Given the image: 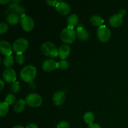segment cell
I'll return each mask as SVG.
<instances>
[{"mask_svg":"<svg viewBox=\"0 0 128 128\" xmlns=\"http://www.w3.org/2000/svg\"><path fill=\"white\" fill-rule=\"evenodd\" d=\"M21 79L25 82H30L35 78L36 76V68L32 65L25 66L20 72Z\"/></svg>","mask_w":128,"mask_h":128,"instance_id":"6da1fadb","label":"cell"},{"mask_svg":"<svg viewBox=\"0 0 128 128\" xmlns=\"http://www.w3.org/2000/svg\"><path fill=\"white\" fill-rule=\"evenodd\" d=\"M41 50L42 53L50 58H54L58 55V50L51 42H45L41 45Z\"/></svg>","mask_w":128,"mask_h":128,"instance_id":"7a4b0ae2","label":"cell"},{"mask_svg":"<svg viewBox=\"0 0 128 128\" xmlns=\"http://www.w3.org/2000/svg\"><path fill=\"white\" fill-rule=\"evenodd\" d=\"M76 34V33L74 29L68 26L62 30L61 32V39L65 43L71 44L75 40Z\"/></svg>","mask_w":128,"mask_h":128,"instance_id":"3957f363","label":"cell"},{"mask_svg":"<svg viewBox=\"0 0 128 128\" xmlns=\"http://www.w3.org/2000/svg\"><path fill=\"white\" fill-rule=\"evenodd\" d=\"M28 48V41L24 38L17 39L12 44L13 50L17 54H22Z\"/></svg>","mask_w":128,"mask_h":128,"instance_id":"277c9868","label":"cell"},{"mask_svg":"<svg viewBox=\"0 0 128 128\" xmlns=\"http://www.w3.org/2000/svg\"><path fill=\"white\" fill-rule=\"evenodd\" d=\"M25 102L31 107H38L42 104V99L38 94L31 93L26 96Z\"/></svg>","mask_w":128,"mask_h":128,"instance_id":"5b68a950","label":"cell"},{"mask_svg":"<svg viewBox=\"0 0 128 128\" xmlns=\"http://www.w3.org/2000/svg\"><path fill=\"white\" fill-rule=\"evenodd\" d=\"M111 32L110 28L106 26L102 25L97 30V36L99 40L102 42H107L110 40Z\"/></svg>","mask_w":128,"mask_h":128,"instance_id":"8992f818","label":"cell"},{"mask_svg":"<svg viewBox=\"0 0 128 128\" xmlns=\"http://www.w3.org/2000/svg\"><path fill=\"white\" fill-rule=\"evenodd\" d=\"M21 24L22 29L26 31H31L34 26L33 19L25 14L21 16Z\"/></svg>","mask_w":128,"mask_h":128,"instance_id":"52a82bcc","label":"cell"},{"mask_svg":"<svg viewBox=\"0 0 128 128\" xmlns=\"http://www.w3.org/2000/svg\"><path fill=\"white\" fill-rule=\"evenodd\" d=\"M56 10L60 14L65 16L70 13L71 11V8L66 2L60 1V2H58L56 4Z\"/></svg>","mask_w":128,"mask_h":128,"instance_id":"ba28073f","label":"cell"},{"mask_svg":"<svg viewBox=\"0 0 128 128\" xmlns=\"http://www.w3.org/2000/svg\"><path fill=\"white\" fill-rule=\"evenodd\" d=\"M2 76L7 82H14L16 80V73L12 68H7L3 71Z\"/></svg>","mask_w":128,"mask_h":128,"instance_id":"9c48e42d","label":"cell"},{"mask_svg":"<svg viewBox=\"0 0 128 128\" xmlns=\"http://www.w3.org/2000/svg\"><path fill=\"white\" fill-rule=\"evenodd\" d=\"M8 11L11 12V13H15L17 14L20 15L21 17L23 15H24L26 10L22 6H20L18 4L12 3L8 6Z\"/></svg>","mask_w":128,"mask_h":128,"instance_id":"30bf717a","label":"cell"},{"mask_svg":"<svg viewBox=\"0 0 128 128\" xmlns=\"http://www.w3.org/2000/svg\"><path fill=\"white\" fill-rule=\"evenodd\" d=\"M65 100H66L65 93L63 91H58L55 92L52 97V101L56 106L62 105L64 102Z\"/></svg>","mask_w":128,"mask_h":128,"instance_id":"8fae6325","label":"cell"},{"mask_svg":"<svg viewBox=\"0 0 128 128\" xmlns=\"http://www.w3.org/2000/svg\"><path fill=\"white\" fill-rule=\"evenodd\" d=\"M58 62H56L53 60H46L43 62L42 65V69L45 71L50 72L54 70L57 68Z\"/></svg>","mask_w":128,"mask_h":128,"instance_id":"7c38bea8","label":"cell"},{"mask_svg":"<svg viewBox=\"0 0 128 128\" xmlns=\"http://www.w3.org/2000/svg\"><path fill=\"white\" fill-rule=\"evenodd\" d=\"M0 51L1 53L6 56L11 55L12 53V49L11 44L6 41H1L0 42Z\"/></svg>","mask_w":128,"mask_h":128,"instance_id":"4fadbf2b","label":"cell"},{"mask_svg":"<svg viewBox=\"0 0 128 128\" xmlns=\"http://www.w3.org/2000/svg\"><path fill=\"white\" fill-rule=\"evenodd\" d=\"M71 48L67 44H63L60 46L58 50V55L62 60H65L70 55Z\"/></svg>","mask_w":128,"mask_h":128,"instance_id":"5bb4252c","label":"cell"},{"mask_svg":"<svg viewBox=\"0 0 128 128\" xmlns=\"http://www.w3.org/2000/svg\"><path fill=\"white\" fill-rule=\"evenodd\" d=\"M110 24L114 27H119L122 23V17L119 14H114L110 17L109 20Z\"/></svg>","mask_w":128,"mask_h":128,"instance_id":"9a60e30c","label":"cell"},{"mask_svg":"<svg viewBox=\"0 0 128 128\" xmlns=\"http://www.w3.org/2000/svg\"><path fill=\"white\" fill-rule=\"evenodd\" d=\"M76 35L82 41H86L89 38V33L83 26H79L76 30Z\"/></svg>","mask_w":128,"mask_h":128,"instance_id":"2e32d148","label":"cell"},{"mask_svg":"<svg viewBox=\"0 0 128 128\" xmlns=\"http://www.w3.org/2000/svg\"><path fill=\"white\" fill-rule=\"evenodd\" d=\"M21 19V18L20 15L15 13H11V12L8 15L7 18H6V20H7L8 22L11 25H14L18 23Z\"/></svg>","mask_w":128,"mask_h":128,"instance_id":"e0dca14e","label":"cell"},{"mask_svg":"<svg viewBox=\"0 0 128 128\" xmlns=\"http://www.w3.org/2000/svg\"><path fill=\"white\" fill-rule=\"evenodd\" d=\"M79 21V18L75 14H72L70 15L67 18V22L69 25V27L73 28L75 26L78 24Z\"/></svg>","mask_w":128,"mask_h":128,"instance_id":"ac0fdd59","label":"cell"},{"mask_svg":"<svg viewBox=\"0 0 128 128\" xmlns=\"http://www.w3.org/2000/svg\"><path fill=\"white\" fill-rule=\"evenodd\" d=\"M90 22L94 26L100 27V26H102L104 20L99 15H93L92 16H91V19H90Z\"/></svg>","mask_w":128,"mask_h":128,"instance_id":"d6986e66","label":"cell"},{"mask_svg":"<svg viewBox=\"0 0 128 128\" xmlns=\"http://www.w3.org/2000/svg\"><path fill=\"white\" fill-rule=\"evenodd\" d=\"M25 103L26 102L22 99L16 101L14 106V110L15 112H18V113L22 112L25 108Z\"/></svg>","mask_w":128,"mask_h":128,"instance_id":"ffe728a7","label":"cell"},{"mask_svg":"<svg viewBox=\"0 0 128 128\" xmlns=\"http://www.w3.org/2000/svg\"><path fill=\"white\" fill-rule=\"evenodd\" d=\"M84 121L86 123L90 124H92L93 122V121H94L95 116L94 115V114L91 112H87L84 114L83 116Z\"/></svg>","mask_w":128,"mask_h":128,"instance_id":"44dd1931","label":"cell"},{"mask_svg":"<svg viewBox=\"0 0 128 128\" xmlns=\"http://www.w3.org/2000/svg\"><path fill=\"white\" fill-rule=\"evenodd\" d=\"M9 111V104L6 102H0V116H4Z\"/></svg>","mask_w":128,"mask_h":128,"instance_id":"7402d4cb","label":"cell"},{"mask_svg":"<svg viewBox=\"0 0 128 128\" xmlns=\"http://www.w3.org/2000/svg\"><path fill=\"white\" fill-rule=\"evenodd\" d=\"M4 65L8 68H10L11 66H12L14 64V59L11 55L6 56L3 60Z\"/></svg>","mask_w":128,"mask_h":128,"instance_id":"603a6c76","label":"cell"},{"mask_svg":"<svg viewBox=\"0 0 128 128\" xmlns=\"http://www.w3.org/2000/svg\"><path fill=\"white\" fill-rule=\"evenodd\" d=\"M69 66H70V64L67 61L64 60H62L61 61H59L58 62L57 68L59 69H61V70H65L68 68Z\"/></svg>","mask_w":128,"mask_h":128,"instance_id":"cb8c5ba5","label":"cell"},{"mask_svg":"<svg viewBox=\"0 0 128 128\" xmlns=\"http://www.w3.org/2000/svg\"><path fill=\"white\" fill-rule=\"evenodd\" d=\"M16 100V97L13 94H8L5 98V101L8 104H11Z\"/></svg>","mask_w":128,"mask_h":128,"instance_id":"d4e9b609","label":"cell"},{"mask_svg":"<svg viewBox=\"0 0 128 128\" xmlns=\"http://www.w3.org/2000/svg\"><path fill=\"white\" fill-rule=\"evenodd\" d=\"M15 61L18 64H22L25 61V57L22 54H17L15 57Z\"/></svg>","mask_w":128,"mask_h":128,"instance_id":"484cf974","label":"cell"},{"mask_svg":"<svg viewBox=\"0 0 128 128\" xmlns=\"http://www.w3.org/2000/svg\"><path fill=\"white\" fill-rule=\"evenodd\" d=\"M8 30V25L7 23L4 22L0 23V32H1V34L6 32Z\"/></svg>","mask_w":128,"mask_h":128,"instance_id":"4316f807","label":"cell"},{"mask_svg":"<svg viewBox=\"0 0 128 128\" xmlns=\"http://www.w3.org/2000/svg\"><path fill=\"white\" fill-rule=\"evenodd\" d=\"M20 86L18 82H14L11 85V90L13 92H17L20 90Z\"/></svg>","mask_w":128,"mask_h":128,"instance_id":"83f0119b","label":"cell"},{"mask_svg":"<svg viewBox=\"0 0 128 128\" xmlns=\"http://www.w3.org/2000/svg\"><path fill=\"white\" fill-rule=\"evenodd\" d=\"M57 128H70V124L67 121H62L57 125Z\"/></svg>","mask_w":128,"mask_h":128,"instance_id":"f1b7e54d","label":"cell"},{"mask_svg":"<svg viewBox=\"0 0 128 128\" xmlns=\"http://www.w3.org/2000/svg\"><path fill=\"white\" fill-rule=\"evenodd\" d=\"M46 2L49 5V6H56L58 2L56 1H51V0H47Z\"/></svg>","mask_w":128,"mask_h":128,"instance_id":"f546056e","label":"cell"},{"mask_svg":"<svg viewBox=\"0 0 128 128\" xmlns=\"http://www.w3.org/2000/svg\"><path fill=\"white\" fill-rule=\"evenodd\" d=\"M88 128H101V127L98 124L92 123L88 125Z\"/></svg>","mask_w":128,"mask_h":128,"instance_id":"4dcf8cb0","label":"cell"},{"mask_svg":"<svg viewBox=\"0 0 128 128\" xmlns=\"http://www.w3.org/2000/svg\"><path fill=\"white\" fill-rule=\"evenodd\" d=\"M126 14V11L125 10H123V9H122V10H121L120 11V12H119V14L121 15L122 17H123L124 16H125Z\"/></svg>","mask_w":128,"mask_h":128,"instance_id":"1f68e13d","label":"cell"},{"mask_svg":"<svg viewBox=\"0 0 128 128\" xmlns=\"http://www.w3.org/2000/svg\"><path fill=\"white\" fill-rule=\"evenodd\" d=\"M26 128H38V126L36 124H34V123H31L30 124L27 126V127Z\"/></svg>","mask_w":128,"mask_h":128,"instance_id":"d6a6232c","label":"cell"},{"mask_svg":"<svg viewBox=\"0 0 128 128\" xmlns=\"http://www.w3.org/2000/svg\"><path fill=\"white\" fill-rule=\"evenodd\" d=\"M8 2H10V0H5V1H4V0H0V3L1 4H6Z\"/></svg>","mask_w":128,"mask_h":128,"instance_id":"836d02e7","label":"cell"},{"mask_svg":"<svg viewBox=\"0 0 128 128\" xmlns=\"http://www.w3.org/2000/svg\"><path fill=\"white\" fill-rule=\"evenodd\" d=\"M0 82H1V90H2L3 89L4 86V82L2 81V80H0Z\"/></svg>","mask_w":128,"mask_h":128,"instance_id":"e575fe53","label":"cell"},{"mask_svg":"<svg viewBox=\"0 0 128 128\" xmlns=\"http://www.w3.org/2000/svg\"><path fill=\"white\" fill-rule=\"evenodd\" d=\"M12 128H24L23 126H20V125H17V126H14V127Z\"/></svg>","mask_w":128,"mask_h":128,"instance_id":"d590c367","label":"cell"},{"mask_svg":"<svg viewBox=\"0 0 128 128\" xmlns=\"http://www.w3.org/2000/svg\"><path fill=\"white\" fill-rule=\"evenodd\" d=\"M20 2V1H12V3H14V4H18V2Z\"/></svg>","mask_w":128,"mask_h":128,"instance_id":"8d00e7d4","label":"cell"}]
</instances>
